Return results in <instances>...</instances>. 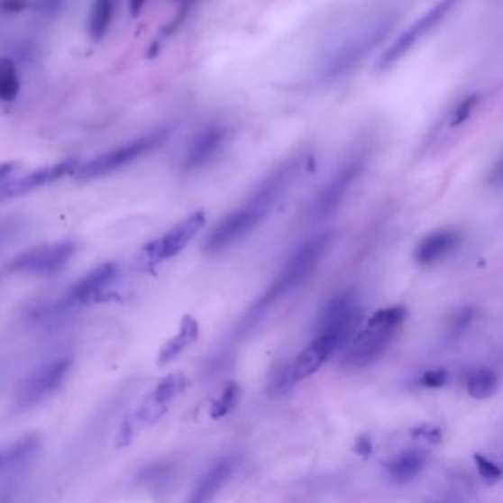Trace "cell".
I'll list each match as a JSON object with an SVG mask.
<instances>
[{
  "label": "cell",
  "instance_id": "obj_1",
  "mask_svg": "<svg viewBox=\"0 0 503 503\" xmlns=\"http://www.w3.org/2000/svg\"><path fill=\"white\" fill-rule=\"evenodd\" d=\"M307 164V154L298 152L285 160L275 171L260 183L256 192L247 204L238 210L232 211L224 219L220 220L204 241L203 250L208 254L224 252L227 247L242 240L243 236L263 222L264 217L273 210L276 203L282 198L292 183Z\"/></svg>",
  "mask_w": 503,
  "mask_h": 503
},
{
  "label": "cell",
  "instance_id": "obj_2",
  "mask_svg": "<svg viewBox=\"0 0 503 503\" xmlns=\"http://www.w3.org/2000/svg\"><path fill=\"white\" fill-rule=\"evenodd\" d=\"M400 20L398 8L373 11L344 36L338 37L317 62L315 78L321 85H335L349 78L386 41Z\"/></svg>",
  "mask_w": 503,
  "mask_h": 503
},
{
  "label": "cell",
  "instance_id": "obj_3",
  "mask_svg": "<svg viewBox=\"0 0 503 503\" xmlns=\"http://www.w3.org/2000/svg\"><path fill=\"white\" fill-rule=\"evenodd\" d=\"M407 310L400 306L381 308L370 317L361 333L353 334L344 345L343 363L352 368H363L378 361L389 349V343L405 322Z\"/></svg>",
  "mask_w": 503,
  "mask_h": 503
},
{
  "label": "cell",
  "instance_id": "obj_4",
  "mask_svg": "<svg viewBox=\"0 0 503 503\" xmlns=\"http://www.w3.org/2000/svg\"><path fill=\"white\" fill-rule=\"evenodd\" d=\"M329 242H331L329 233H322V235L313 236L305 243H301L298 250L285 263L279 275L276 276L273 284L257 301V305L252 308V316H254L256 313H263L266 308L275 305L276 301L284 298L287 294L298 288L308 276L315 272L317 264L321 263Z\"/></svg>",
  "mask_w": 503,
  "mask_h": 503
},
{
  "label": "cell",
  "instance_id": "obj_5",
  "mask_svg": "<svg viewBox=\"0 0 503 503\" xmlns=\"http://www.w3.org/2000/svg\"><path fill=\"white\" fill-rule=\"evenodd\" d=\"M117 275V264L113 261L99 264L89 273L81 276L80 279L76 280L57 301H52V305L45 307L41 316L57 319L78 308L96 303L105 294V289L110 288L114 284Z\"/></svg>",
  "mask_w": 503,
  "mask_h": 503
},
{
  "label": "cell",
  "instance_id": "obj_6",
  "mask_svg": "<svg viewBox=\"0 0 503 503\" xmlns=\"http://www.w3.org/2000/svg\"><path fill=\"white\" fill-rule=\"evenodd\" d=\"M361 317V305L353 291H343L333 297L325 306L319 321L317 337L335 353L344 349L356 333Z\"/></svg>",
  "mask_w": 503,
  "mask_h": 503
},
{
  "label": "cell",
  "instance_id": "obj_7",
  "mask_svg": "<svg viewBox=\"0 0 503 503\" xmlns=\"http://www.w3.org/2000/svg\"><path fill=\"white\" fill-rule=\"evenodd\" d=\"M462 0H438L437 4L431 6L424 15L419 16L414 24L400 32L393 43L382 52L381 58L378 59V71L384 73L402 61L407 53L414 50L415 46L419 45V41H424L431 32H434L438 25L458 8Z\"/></svg>",
  "mask_w": 503,
  "mask_h": 503
},
{
  "label": "cell",
  "instance_id": "obj_8",
  "mask_svg": "<svg viewBox=\"0 0 503 503\" xmlns=\"http://www.w3.org/2000/svg\"><path fill=\"white\" fill-rule=\"evenodd\" d=\"M166 138L167 130H157V132L146 133L145 136L134 139L126 145L118 146L105 154L97 155L90 161L85 162L83 166H78V169L74 170V175L78 180H94V178L111 175L114 171L122 170L136 160L150 154L151 151L159 148Z\"/></svg>",
  "mask_w": 503,
  "mask_h": 503
},
{
  "label": "cell",
  "instance_id": "obj_9",
  "mask_svg": "<svg viewBox=\"0 0 503 503\" xmlns=\"http://www.w3.org/2000/svg\"><path fill=\"white\" fill-rule=\"evenodd\" d=\"M73 366L71 357H58L32 370L16 389L14 396L15 410H29L48 400L61 389Z\"/></svg>",
  "mask_w": 503,
  "mask_h": 503
},
{
  "label": "cell",
  "instance_id": "obj_10",
  "mask_svg": "<svg viewBox=\"0 0 503 503\" xmlns=\"http://www.w3.org/2000/svg\"><path fill=\"white\" fill-rule=\"evenodd\" d=\"M366 164H368V151L365 150L357 151L345 160L340 170L313 199L310 206V215L313 219H326L340 208L345 195L349 194L350 187H353V183L365 171Z\"/></svg>",
  "mask_w": 503,
  "mask_h": 503
},
{
  "label": "cell",
  "instance_id": "obj_11",
  "mask_svg": "<svg viewBox=\"0 0 503 503\" xmlns=\"http://www.w3.org/2000/svg\"><path fill=\"white\" fill-rule=\"evenodd\" d=\"M206 224V215L204 211H195L187 219H183L180 224L171 227L170 231L157 240L146 243L141 250L138 256L141 268H155L157 264L178 256L187 243L194 240L197 233L203 229Z\"/></svg>",
  "mask_w": 503,
  "mask_h": 503
},
{
  "label": "cell",
  "instance_id": "obj_12",
  "mask_svg": "<svg viewBox=\"0 0 503 503\" xmlns=\"http://www.w3.org/2000/svg\"><path fill=\"white\" fill-rule=\"evenodd\" d=\"M76 250V242L69 240L39 245L14 257L6 264V270L25 275H50L61 270L73 259Z\"/></svg>",
  "mask_w": 503,
  "mask_h": 503
},
{
  "label": "cell",
  "instance_id": "obj_13",
  "mask_svg": "<svg viewBox=\"0 0 503 503\" xmlns=\"http://www.w3.org/2000/svg\"><path fill=\"white\" fill-rule=\"evenodd\" d=\"M78 166V159L64 160V161L55 162L52 166L41 167L39 170L32 171L23 178H14L11 182L0 183V203L18 198L36 191L39 187L58 182L59 178L74 173Z\"/></svg>",
  "mask_w": 503,
  "mask_h": 503
},
{
  "label": "cell",
  "instance_id": "obj_14",
  "mask_svg": "<svg viewBox=\"0 0 503 503\" xmlns=\"http://www.w3.org/2000/svg\"><path fill=\"white\" fill-rule=\"evenodd\" d=\"M231 127L224 124H211L201 130L187 148L183 160V169L187 171L198 170L224 151L231 139Z\"/></svg>",
  "mask_w": 503,
  "mask_h": 503
},
{
  "label": "cell",
  "instance_id": "obj_15",
  "mask_svg": "<svg viewBox=\"0 0 503 503\" xmlns=\"http://www.w3.org/2000/svg\"><path fill=\"white\" fill-rule=\"evenodd\" d=\"M169 406L157 402L151 394H148L142 402L136 406L126 418L123 419L122 425L118 428L115 444L117 447H127L134 442L142 431L166 415Z\"/></svg>",
  "mask_w": 503,
  "mask_h": 503
},
{
  "label": "cell",
  "instance_id": "obj_16",
  "mask_svg": "<svg viewBox=\"0 0 503 503\" xmlns=\"http://www.w3.org/2000/svg\"><path fill=\"white\" fill-rule=\"evenodd\" d=\"M462 242V235L453 229L431 232L416 245L414 259L419 266H434L452 256Z\"/></svg>",
  "mask_w": 503,
  "mask_h": 503
},
{
  "label": "cell",
  "instance_id": "obj_17",
  "mask_svg": "<svg viewBox=\"0 0 503 503\" xmlns=\"http://www.w3.org/2000/svg\"><path fill=\"white\" fill-rule=\"evenodd\" d=\"M41 451L39 434H27L0 449V475L18 474L30 467Z\"/></svg>",
  "mask_w": 503,
  "mask_h": 503
},
{
  "label": "cell",
  "instance_id": "obj_18",
  "mask_svg": "<svg viewBox=\"0 0 503 503\" xmlns=\"http://www.w3.org/2000/svg\"><path fill=\"white\" fill-rule=\"evenodd\" d=\"M235 470V459L224 458L215 463L206 474L198 480L192 490L191 502H207L213 499L220 489L229 481Z\"/></svg>",
  "mask_w": 503,
  "mask_h": 503
},
{
  "label": "cell",
  "instance_id": "obj_19",
  "mask_svg": "<svg viewBox=\"0 0 503 503\" xmlns=\"http://www.w3.org/2000/svg\"><path fill=\"white\" fill-rule=\"evenodd\" d=\"M199 326L198 322L195 321L191 315H185L180 321V328L175 337L167 341L166 344L160 349L159 363L167 365L171 361H175L178 354L183 353L189 345L194 344L198 340Z\"/></svg>",
  "mask_w": 503,
  "mask_h": 503
},
{
  "label": "cell",
  "instance_id": "obj_20",
  "mask_svg": "<svg viewBox=\"0 0 503 503\" xmlns=\"http://www.w3.org/2000/svg\"><path fill=\"white\" fill-rule=\"evenodd\" d=\"M426 454L421 451H406L398 454L389 465V477L398 483H407L414 480L425 467Z\"/></svg>",
  "mask_w": 503,
  "mask_h": 503
},
{
  "label": "cell",
  "instance_id": "obj_21",
  "mask_svg": "<svg viewBox=\"0 0 503 503\" xmlns=\"http://www.w3.org/2000/svg\"><path fill=\"white\" fill-rule=\"evenodd\" d=\"M114 18V0H94L89 11L87 30L92 41H99L106 36Z\"/></svg>",
  "mask_w": 503,
  "mask_h": 503
},
{
  "label": "cell",
  "instance_id": "obj_22",
  "mask_svg": "<svg viewBox=\"0 0 503 503\" xmlns=\"http://www.w3.org/2000/svg\"><path fill=\"white\" fill-rule=\"evenodd\" d=\"M499 387V377L495 370H479L471 373L468 380V393L475 400H486L496 393Z\"/></svg>",
  "mask_w": 503,
  "mask_h": 503
},
{
  "label": "cell",
  "instance_id": "obj_23",
  "mask_svg": "<svg viewBox=\"0 0 503 503\" xmlns=\"http://www.w3.org/2000/svg\"><path fill=\"white\" fill-rule=\"evenodd\" d=\"M21 81L15 62L0 58V101L13 102L20 95Z\"/></svg>",
  "mask_w": 503,
  "mask_h": 503
},
{
  "label": "cell",
  "instance_id": "obj_24",
  "mask_svg": "<svg viewBox=\"0 0 503 503\" xmlns=\"http://www.w3.org/2000/svg\"><path fill=\"white\" fill-rule=\"evenodd\" d=\"M187 389V378L183 373H171L169 377L162 378L161 381L157 384L151 396L161 403V405L169 406V403L182 393L183 389Z\"/></svg>",
  "mask_w": 503,
  "mask_h": 503
},
{
  "label": "cell",
  "instance_id": "obj_25",
  "mask_svg": "<svg viewBox=\"0 0 503 503\" xmlns=\"http://www.w3.org/2000/svg\"><path fill=\"white\" fill-rule=\"evenodd\" d=\"M238 396H240V387H238L236 382H229L226 389H224L222 396L213 403L211 418L220 419L226 416L233 409V406H235L236 400H238Z\"/></svg>",
  "mask_w": 503,
  "mask_h": 503
},
{
  "label": "cell",
  "instance_id": "obj_26",
  "mask_svg": "<svg viewBox=\"0 0 503 503\" xmlns=\"http://www.w3.org/2000/svg\"><path fill=\"white\" fill-rule=\"evenodd\" d=\"M472 321H474V308L472 307H463L454 313L451 324H449L452 337H459L461 334L465 333Z\"/></svg>",
  "mask_w": 503,
  "mask_h": 503
},
{
  "label": "cell",
  "instance_id": "obj_27",
  "mask_svg": "<svg viewBox=\"0 0 503 503\" xmlns=\"http://www.w3.org/2000/svg\"><path fill=\"white\" fill-rule=\"evenodd\" d=\"M479 105V95H471L465 97L456 108L451 118V127H458L467 122L472 111Z\"/></svg>",
  "mask_w": 503,
  "mask_h": 503
},
{
  "label": "cell",
  "instance_id": "obj_28",
  "mask_svg": "<svg viewBox=\"0 0 503 503\" xmlns=\"http://www.w3.org/2000/svg\"><path fill=\"white\" fill-rule=\"evenodd\" d=\"M474 461L475 465L479 468L480 474L486 480L487 483H496L502 477L499 465L490 461V459H487L483 454H474Z\"/></svg>",
  "mask_w": 503,
  "mask_h": 503
},
{
  "label": "cell",
  "instance_id": "obj_29",
  "mask_svg": "<svg viewBox=\"0 0 503 503\" xmlns=\"http://www.w3.org/2000/svg\"><path fill=\"white\" fill-rule=\"evenodd\" d=\"M21 229L23 224L18 219H0V247L15 240V236L20 235Z\"/></svg>",
  "mask_w": 503,
  "mask_h": 503
},
{
  "label": "cell",
  "instance_id": "obj_30",
  "mask_svg": "<svg viewBox=\"0 0 503 503\" xmlns=\"http://www.w3.org/2000/svg\"><path fill=\"white\" fill-rule=\"evenodd\" d=\"M449 373L446 370H431L424 372L421 377V384L426 389H442L446 386Z\"/></svg>",
  "mask_w": 503,
  "mask_h": 503
},
{
  "label": "cell",
  "instance_id": "obj_31",
  "mask_svg": "<svg viewBox=\"0 0 503 503\" xmlns=\"http://www.w3.org/2000/svg\"><path fill=\"white\" fill-rule=\"evenodd\" d=\"M412 435L422 438V440H425V442L431 443V444L442 442V431L435 428V426H419L416 430L412 431Z\"/></svg>",
  "mask_w": 503,
  "mask_h": 503
},
{
  "label": "cell",
  "instance_id": "obj_32",
  "mask_svg": "<svg viewBox=\"0 0 503 503\" xmlns=\"http://www.w3.org/2000/svg\"><path fill=\"white\" fill-rule=\"evenodd\" d=\"M29 8V0H0V13L15 15Z\"/></svg>",
  "mask_w": 503,
  "mask_h": 503
},
{
  "label": "cell",
  "instance_id": "obj_33",
  "mask_svg": "<svg viewBox=\"0 0 503 503\" xmlns=\"http://www.w3.org/2000/svg\"><path fill=\"white\" fill-rule=\"evenodd\" d=\"M373 447L372 442L368 435H359L357 437L356 443H354V452H356L359 456H363V458H370L372 454Z\"/></svg>",
  "mask_w": 503,
  "mask_h": 503
},
{
  "label": "cell",
  "instance_id": "obj_34",
  "mask_svg": "<svg viewBox=\"0 0 503 503\" xmlns=\"http://www.w3.org/2000/svg\"><path fill=\"white\" fill-rule=\"evenodd\" d=\"M18 166H20L18 161L0 162V183H4L9 176L13 175Z\"/></svg>",
  "mask_w": 503,
  "mask_h": 503
},
{
  "label": "cell",
  "instance_id": "obj_35",
  "mask_svg": "<svg viewBox=\"0 0 503 503\" xmlns=\"http://www.w3.org/2000/svg\"><path fill=\"white\" fill-rule=\"evenodd\" d=\"M59 6H61V0H39V9L43 14L58 13Z\"/></svg>",
  "mask_w": 503,
  "mask_h": 503
},
{
  "label": "cell",
  "instance_id": "obj_36",
  "mask_svg": "<svg viewBox=\"0 0 503 503\" xmlns=\"http://www.w3.org/2000/svg\"><path fill=\"white\" fill-rule=\"evenodd\" d=\"M146 4H148V0H129L130 15L134 16V18L141 15Z\"/></svg>",
  "mask_w": 503,
  "mask_h": 503
}]
</instances>
